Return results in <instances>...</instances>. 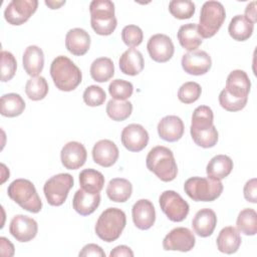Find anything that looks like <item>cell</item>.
<instances>
[{
  "label": "cell",
  "mask_w": 257,
  "mask_h": 257,
  "mask_svg": "<svg viewBox=\"0 0 257 257\" xmlns=\"http://www.w3.org/2000/svg\"><path fill=\"white\" fill-rule=\"evenodd\" d=\"M54 85L61 91H71L81 82L82 74L77 65L67 56H56L50 65Z\"/></svg>",
  "instance_id": "6da1fadb"
},
{
  "label": "cell",
  "mask_w": 257,
  "mask_h": 257,
  "mask_svg": "<svg viewBox=\"0 0 257 257\" xmlns=\"http://www.w3.org/2000/svg\"><path fill=\"white\" fill-rule=\"evenodd\" d=\"M146 164L149 171L163 182H171L177 177V163L173 152L167 147L157 146L153 148L147 156Z\"/></svg>",
  "instance_id": "7a4b0ae2"
},
{
  "label": "cell",
  "mask_w": 257,
  "mask_h": 257,
  "mask_svg": "<svg viewBox=\"0 0 257 257\" xmlns=\"http://www.w3.org/2000/svg\"><path fill=\"white\" fill-rule=\"evenodd\" d=\"M126 224V217L118 208H107L98 217L94 230L105 242H113L119 238Z\"/></svg>",
  "instance_id": "3957f363"
},
{
  "label": "cell",
  "mask_w": 257,
  "mask_h": 257,
  "mask_svg": "<svg viewBox=\"0 0 257 257\" xmlns=\"http://www.w3.org/2000/svg\"><path fill=\"white\" fill-rule=\"evenodd\" d=\"M90 24L98 35H110L116 28L114 4L109 0H93L89 5Z\"/></svg>",
  "instance_id": "277c9868"
},
{
  "label": "cell",
  "mask_w": 257,
  "mask_h": 257,
  "mask_svg": "<svg viewBox=\"0 0 257 257\" xmlns=\"http://www.w3.org/2000/svg\"><path fill=\"white\" fill-rule=\"evenodd\" d=\"M9 198L22 209L30 213H38L42 209V202L35 186L26 179L14 180L7 189Z\"/></svg>",
  "instance_id": "5b68a950"
},
{
  "label": "cell",
  "mask_w": 257,
  "mask_h": 257,
  "mask_svg": "<svg viewBox=\"0 0 257 257\" xmlns=\"http://www.w3.org/2000/svg\"><path fill=\"white\" fill-rule=\"evenodd\" d=\"M226 18V11L222 3L207 1L203 4L200 12L198 31L202 38L213 37L221 28Z\"/></svg>",
  "instance_id": "8992f818"
},
{
  "label": "cell",
  "mask_w": 257,
  "mask_h": 257,
  "mask_svg": "<svg viewBox=\"0 0 257 257\" xmlns=\"http://www.w3.org/2000/svg\"><path fill=\"white\" fill-rule=\"evenodd\" d=\"M184 190L193 201L212 202L221 196L223 184L210 178L193 177L185 182Z\"/></svg>",
  "instance_id": "52a82bcc"
},
{
  "label": "cell",
  "mask_w": 257,
  "mask_h": 257,
  "mask_svg": "<svg viewBox=\"0 0 257 257\" xmlns=\"http://www.w3.org/2000/svg\"><path fill=\"white\" fill-rule=\"evenodd\" d=\"M73 183V177L67 173L57 174L48 179L43 186V193L48 204L56 207L61 206L66 201Z\"/></svg>",
  "instance_id": "ba28073f"
},
{
  "label": "cell",
  "mask_w": 257,
  "mask_h": 257,
  "mask_svg": "<svg viewBox=\"0 0 257 257\" xmlns=\"http://www.w3.org/2000/svg\"><path fill=\"white\" fill-rule=\"evenodd\" d=\"M162 211L173 222H182L189 214V204L177 192L167 190L159 198Z\"/></svg>",
  "instance_id": "9c48e42d"
},
{
  "label": "cell",
  "mask_w": 257,
  "mask_h": 257,
  "mask_svg": "<svg viewBox=\"0 0 257 257\" xmlns=\"http://www.w3.org/2000/svg\"><path fill=\"white\" fill-rule=\"evenodd\" d=\"M37 0H12L4 10V18L11 25H21L34 14Z\"/></svg>",
  "instance_id": "30bf717a"
},
{
  "label": "cell",
  "mask_w": 257,
  "mask_h": 257,
  "mask_svg": "<svg viewBox=\"0 0 257 257\" xmlns=\"http://www.w3.org/2000/svg\"><path fill=\"white\" fill-rule=\"evenodd\" d=\"M194 233L185 227H177L171 230L163 240V247L167 251L188 252L195 246Z\"/></svg>",
  "instance_id": "8fae6325"
},
{
  "label": "cell",
  "mask_w": 257,
  "mask_h": 257,
  "mask_svg": "<svg viewBox=\"0 0 257 257\" xmlns=\"http://www.w3.org/2000/svg\"><path fill=\"white\" fill-rule=\"evenodd\" d=\"M148 52L151 58L156 62L169 61L175 52V47L172 39L162 33L155 34L150 37L147 44Z\"/></svg>",
  "instance_id": "7c38bea8"
},
{
  "label": "cell",
  "mask_w": 257,
  "mask_h": 257,
  "mask_svg": "<svg viewBox=\"0 0 257 257\" xmlns=\"http://www.w3.org/2000/svg\"><path fill=\"white\" fill-rule=\"evenodd\" d=\"M181 64L188 74L203 75L210 70L212 59L206 51L196 49L185 53L182 57Z\"/></svg>",
  "instance_id": "4fadbf2b"
},
{
  "label": "cell",
  "mask_w": 257,
  "mask_h": 257,
  "mask_svg": "<svg viewBox=\"0 0 257 257\" xmlns=\"http://www.w3.org/2000/svg\"><path fill=\"white\" fill-rule=\"evenodd\" d=\"M120 140L126 150L138 153L148 146L149 134L143 125L131 123L122 130Z\"/></svg>",
  "instance_id": "5bb4252c"
},
{
  "label": "cell",
  "mask_w": 257,
  "mask_h": 257,
  "mask_svg": "<svg viewBox=\"0 0 257 257\" xmlns=\"http://www.w3.org/2000/svg\"><path fill=\"white\" fill-rule=\"evenodd\" d=\"M38 231L37 222L25 215H15L9 225L10 234L19 242H29Z\"/></svg>",
  "instance_id": "9a60e30c"
},
{
  "label": "cell",
  "mask_w": 257,
  "mask_h": 257,
  "mask_svg": "<svg viewBox=\"0 0 257 257\" xmlns=\"http://www.w3.org/2000/svg\"><path fill=\"white\" fill-rule=\"evenodd\" d=\"M87 152L84 146L78 142H69L60 152L61 164L65 169L77 170L85 164Z\"/></svg>",
  "instance_id": "2e32d148"
},
{
  "label": "cell",
  "mask_w": 257,
  "mask_h": 257,
  "mask_svg": "<svg viewBox=\"0 0 257 257\" xmlns=\"http://www.w3.org/2000/svg\"><path fill=\"white\" fill-rule=\"evenodd\" d=\"M134 224L141 230H148L155 224L156 210L153 203L147 199L137 201L132 209Z\"/></svg>",
  "instance_id": "e0dca14e"
},
{
  "label": "cell",
  "mask_w": 257,
  "mask_h": 257,
  "mask_svg": "<svg viewBox=\"0 0 257 257\" xmlns=\"http://www.w3.org/2000/svg\"><path fill=\"white\" fill-rule=\"evenodd\" d=\"M118 155L119 152L116 145L109 140H100L92 148L93 162L103 168H109L114 165Z\"/></svg>",
  "instance_id": "ac0fdd59"
},
{
  "label": "cell",
  "mask_w": 257,
  "mask_h": 257,
  "mask_svg": "<svg viewBox=\"0 0 257 257\" xmlns=\"http://www.w3.org/2000/svg\"><path fill=\"white\" fill-rule=\"evenodd\" d=\"M158 134L166 142L174 143L179 141L184 135V122L177 115L164 116L158 123Z\"/></svg>",
  "instance_id": "d6986e66"
},
{
  "label": "cell",
  "mask_w": 257,
  "mask_h": 257,
  "mask_svg": "<svg viewBox=\"0 0 257 257\" xmlns=\"http://www.w3.org/2000/svg\"><path fill=\"white\" fill-rule=\"evenodd\" d=\"M251 88V81L244 70L235 69L231 71L226 80L225 89L238 98L248 97Z\"/></svg>",
  "instance_id": "ffe728a7"
},
{
  "label": "cell",
  "mask_w": 257,
  "mask_h": 257,
  "mask_svg": "<svg viewBox=\"0 0 257 257\" xmlns=\"http://www.w3.org/2000/svg\"><path fill=\"white\" fill-rule=\"evenodd\" d=\"M65 46L75 56L84 55L90 47V36L82 28H72L65 35Z\"/></svg>",
  "instance_id": "44dd1931"
},
{
  "label": "cell",
  "mask_w": 257,
  "mask_h": 257,
  "mask_svg": "<svg viewBox=\"0 0 257 257\" xmlns=\"http://www.w3.org/2000/svg\"><path fill=\"white\" fill-rule=\"evenodd\" d=\"M217 225V216L216 213L209 208H204L199 210L193 221L192 227L194 232L203 238L209 237L213 234Z\"/></svg>",
  "instance_id": "7402d4cb"
},
{
  "label": "cell",
  "mask_w": 257,
  "mask_h": 257,
  "mask_svg": "<svg viewBox=\"0 0 257 257\" xmlns=\"http://www.w3.org/2000/svg\"><path fill=\"white\" fill-rule=\"evenodd\" d=\"M100 203V195L91 194L82 189L75 192L72 199V207L76 213L81 216H88L92 214Z\"/></svg>",
  "instance_id": "603a6c76"
},
{
  "label": "cell",
  "mask_w": 257,
  "mask_h": 257,
  "mask_svg": "<svg viewBox=\"0 0 257 257\" xmlns=\"http://www.w3.org/2000/svg\"><path fill=\"white\" fill-rule=\"evenodd\" d=\"M118 65L122 73L131 76L138 75L145 66L144 56L138 49L128 48L120 55Z\"/></svg>",
  "instance_id": "cb8c5ba5"
},
{
  "label": "cell",
  "mask_w": 257,
  "mask_h": 257,
  "mask_svg": "<svg viewBox=\"0 0 257 257\" xmlns=\"http://www.w3.org/2000/svg\"><path fill=\"white\" fill-rule=\"evenodd\" d=\"M22 62L23 68L28 75L32 77L38 76L44 66V53L42 49L36 45H29L24 50Z\"/></svg>",
  "instance_id": "d4e9b609"
},
{
  "label": "cell",
  "mask_w": 257,
  "mask_h": 257,
  "mask_svg": "<svg viewBox=\"0 0 257 257\" xmlns=\"http://www.w3.org/2000/svg\"><path fill=\"white\" fill-rule=\"evenodd\" d=\"M216 242L217 248L220 252L233 254L238 251L241 245V236L235 227L228 226L220 231Z\"/></svg>",
  "instance_id": "484cf974"
},
{
  "label": "cell",
  "mask_w": 257,
  "mask_h": 257,
  "mask_svg": "<svg viewBox=\"0 0 257 257\" xmlns=\"http://www.w3.org/2000/svg\"><path fill=\"white\" fill-rule=\"evenodd\" d=\"M233 170V161L226 155H217L213 157L206 168L208 178L221 181L228 177Z\"/></svg>",
  "instance_id": "4316f807"
},
{
  "label": "cell",
  "mask_w": 257,
  "mask_h": 257,
  "mask_svg": "<svg viewBox=\"0 0 257 257\" xmlns=\"http://www.w3.org/2000/svg\"><path fill=\"white\" fill-rule=\"evenodd\" d=\"M133 193L132 183L123 178H114L108 182L106 195L109 200L116 203L126 202Z\"/></svg>",
  "instance_id": "83f0119b"
},
{
  "label": "cell",
  "mask_w": 257,
  "mask_h": 257,
  "mask_svg": "<svg viewBox=\"0 0 257 257\" xmlns=\"http://www.w3.org/2000/svg\"><path fill=\"white\" fill-rule=\"evenodd\" d=\"M181 46L188 51L196 50L203 42V38L199 34L196 23H188L182 25L177 33Z\"/></svg>",
  "instance_id": "f1b7e54d"
},
{
  "label": "cell",
  "mask_w": 257,
  "mask_h": 257,
  "mask_svg": "<svg viewBox=\"0 0 257 257\" xmlns=\"http://www.w3.org/2000/svg\"><path fill=\"white\" fill-rule=\"evenodd\" d=\"M25 109V101L18 93L10 92L3 94L0 100V112L6 117L20 115Z\"/></svg>",
  "instance_id": "f546056e"
},
{
  "label": "cell",
  "mask_w": 257,
  "mask_h": 257,
  "mask_svg": "<svg viewBox=\"0 0 257 257\" xmlns=\"http://www.w3.org/2000/svg\"><path fill=\"white\" fill-rule=\"evenodd\" d=\"M79 185L88 193L98 194L103 188L104 177L96 170L84 169L79 174Z\"/></svg>",
  "instance_id": "4dcf8cb0"
},
{
  "label": "cell",
  "mask_w": 257,
  "mask_h": 257,
  "mask_svg": "<svg viewBox=\"0 0 257 257\" xmlns=\"http://www.w3.org/2000/svg\"><path fill=\"white\" fill-rule=\"evenodd\" d=\"M254 25L246 20L243 15H235L228 26L230 36L237 41H245L253 34Z\"/></svg>",
  "instance_id": "1f68e13d"
},
{
  "label": "cell",
  "mask_w": 257,
  "mask_h": 257,
  "mask_svg": "<svg viewBox=\"0 0 257 257\" xmlns=\"http://www.w3.org/2000/svg\"><path fill=\"white\" fill-rule=\"evenodd\" d=\"M90 76L97 82H105L114 74V65L110 58L99 57L92 61L90 65Z\"/></svg>",
  "instance_id": "d6a6232c"
},
{
  "label": "cell",
  "mask_w": 257,
  "mask_h": 257,
  "mask_svg": "<svg viewBox=\"0 0 257 257\" xmlns=\"http://www.w3.org/2000/svg\"><path fill=\"white\" fill-rule=\"evenodd\" d=\"M214 114L208 105H200L195 108L192 115V123L190 131L208 130L214 125Z\"/></svg>",
  "instance_id": "836d02e7"
},
{
  "label": "cell",
  "mask_w": 257,
  "mask_h": 257,
  "mask_svg": "<svg viewBox=\"0 0 257 257\" xmlns=\"http://www.w3.org/2000/svg\"><path fill=\"white\" fill-rule=\"evenodd\" d=\"M237 230L246 236H253L257 233V214L250 208L242 210L236 221Z\"/></svg>",
  "instance_id": "e575fe53"
},
{
  "label": "cell",
  "mask_w": 257,
  "mask_h": 257,
  "mask_svg": "<svg viewBox=\"0 0 257 257\" xmlns=\"http://www.w3.org/2000/svg\"><path fill=\"white\" fill-rule=\"evenodd\" d=\"M133 111V104L127 100L110 99L106 104L107 115L115 121H122L126 119Z\"/></svg>",
  "instance_id": "d590c367"
},
{
  "label": "cell",
  "mask_w": 257,
  "mask_h": 257,
  "mask_svg": "<svg viewBox=\"0 0 257 257\" xmlns=\"http://www.w3.org/2000/svg\"><path fill=\"white\" fill-rule=\"evenodd\" d=\"M48 83L43 76L31 77L25 85L26 95L32 100H41L48 93Z\"/></svg>",
  "instance_id": "8d00e7d4"
},
{
  "label": "cell",
  "mask_w": 257,
  "mask_h": 257,
  "mask_svg": "<svg viewBox=\"0 0 257 257\" xmlns=\"http://www.w3.org/2000/svg\"><path fill=\"white\" fill-rule=\"evenodd\" d=\"M190 133L195 144L204 149L213 148L217 144L219 139V134L215 125L208 130L190 131Z\"/></svg>",
  "instance_id": "74e56055"
},
{
  "label": "cell",
  "mask_w": 257,
  "mask_h": 257,
  "mask_svg": "<svg viewBox=\"0 0 257 257\" xmlns=\"http://www.w3.org/2000/svg\"><path fill=\"white\" fill-rule=\"evenodd\" d=\"M195 3L190 0H173L169 3L170 13L177 19H189L195 13Z\"/></svg>",
  "instance_id": "f35d334b"
},
{
  "label": "cell",
  "mask_w": 257,
  "mask_h": 257,
  "mask_svg": "<svg viewBox=\"0 0 257 257\" xmlns=\"http://www.w3.org/2000/svg\"><path fill=\"white\" fill-rule=\"evenodd\" d=\"M108 92L112 99L125 100L132 96L134 92V86L132 82L123 79H114L108 85Z\"/></svg>",
  "instance_id": "ab89813d"
},
{
  "label": "cell",
  "mask_w": 257,
  "mask_h": 257,
  "mask_svg": "<svg viewBox=\"0 0 257 257\" xmlns=\"http://www.w3.org/2000/svg\"><path fill=\"white\" fill-rule=\"evenodd\" d=\"M201 85L195 81H188L182 84L178 90V98L181 102L189 104L199 99L201 96Z\"/></svg>",
  "instance_id": "60d3db41"
},
{
  "label": "cell",
  "mask_w": 257,
  "mask_h": 257,
  "mask_svg": "<svg viewBox=\"0 0 257 257\" xmlns=\"http://www.w3.org/2000/svg\"><path fill=\"white\" fill-rule=\"evenodd\" d=\"M248 101V97L238 98L231 95L225 88L219 94L220 105L228 111H238L243 109Z\"/></svg>",
  "instance_id": "b9f144b4"
},
{
  "label": "cell",
  "mask_w": 257,
  "mask_h": 257,
  "mask_svg": "<svg viewBox=\"0 0 257 257\" xmlns=\"http://www.w3.org/2000/svg\"><path fill=\"white\" fill-rule=\"evenodd\" d=\"M17 68V62L14 55L9 52L1 51V80L3 82L9 81L15 75Z\"/></svg>",
  "instance_id": "7bdbcfd3"
},
{
  "label": "cell",
  "mask_w": 257,
  "mask_h": 257,
  "mask_svg": "<svg viewBox=\"0 0 257 257\" xmlns=\"http://www.w3.org/2000/svg\"><path fill=\"white\" fill-rule=\"evenodd\" d=\"M143 30L134 24L126 25L121 30V39L126 46L134 48L143 42Z\"/></svg>",
  "instance_id": "ee69618b"
},
{
  "label": "cell",
  "mask_w": 257,
  "mask_h": 257,
  "mask_svg": "<svg viewBox=\"0 0 257 257\" xmlns=\"http://www.w3.org/2000/svg\"><path fill=\"white\" fill-rule=\"evenodd\" d=\"M83 101L88 106H99L106 98L104 90L98 85H89L83 92Z\"/></svg>",
  "instance_id": "f6af8a7d"
},
{
  "label": "cell",
  "mask_w": 257,
  "mask_h": 257,
  "mask_svg": "<svg viewBox=\"0 0 257 257\" xmlns=\"http://www.w3.org/2000/svg\"><path fill=\"white\" fill-rule=\"evenodd\" d=\"M243 193L246 201L250 203L257 202V181L255 178L246 182L243 189Z\"/></svg>",
  "instance_id": "bcb514c9"
},
{
  "label": "cell",
  "mask_w": 257,
  "mask_h": 257,
  "mask_svg": "<svg viewBox=\"0 0 257 257\" xmlns=\"http://www.w3.org/2000/svg\"><path fill=\"white\" fill-rule=\"evenodd\" d=\"M79 257H87V256H98V257H105V253L104 251L101 249L100 246L90 243V244H86L81 251L79 252Z\"/></svg>",
  "instance_id": "7dc6e473"
},
{
  "label": "cell",
  "mask_w": 257,
  "mask_h": 257,
  "mask_svg": "<svg viewBox=\"0 0 257 257\" xmlns=\"http://www.w3.org/2000/svg\"><path fill=\"white\" fill-rule=\"evenodd\" d=\"M110 257H121V256H125V257H133L134 256V252L132 251V249L128 246L125 245H119L114 247L111 252L109 253Z\"/></svg>",
  "instance_id": "c3c4849f"
},
{
  "label": "cell",
  "mask_w": 257,
  "mask_h": 257,
  "mask_svg": "<svg viewBox=\"0 0 257 257\" xmlns=\"http://www.w3.org/2000/svg\"><path fill=\"white\" fill-rule=\"evenodd\" d=\"M256 1H252L249 4H247L246 8H245V12H244V17L246 18L247 21H249L250 23H252L253 25L256 23Z\"/></svg>",
  "instance_id": "681fc988"
},
{
  "label": "cell",
  "mask_w": 257,
  "mask_h": 257,
  "mask_svg": "<svg viewBox=\"0 0 257 257\" xmlns=\"http://www.w3.org/2000/svg\"><path fill=\"white\" fill-rule=\"evenodd\" d=\"M0 248L2 256H13L14 255V246L13 244L5 237L0 238Z\"/></svg>",
  "instance_id": "f907efd6"
},
{
  "label": "cell",
  "mask_w": 257,
  "mask_h": 257,
  "mask_svg": "<svg viewBox=\"0 0 257 257\" xmlns=\"http://www.w3.org/2000/svg\"><path fill=\"white\" fill-rule=\"evenodd\" d=\"M65 4V0L62 1H53V0H46L45 1V5L48 6L50 9H58L60 8L62 5Z\"/></svg>",
  "instance_id": "816d5d0a"
}]
</instances>
